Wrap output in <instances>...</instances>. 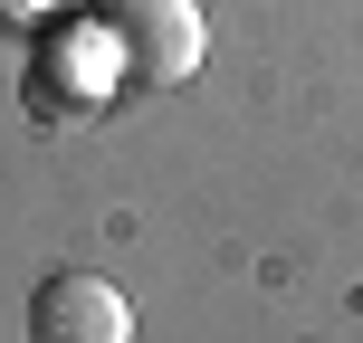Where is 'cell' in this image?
Instances as JSON below:
<instances>
[{
    "mask_svg": "<svg viewBox=\"0 0 363 343\" xmlns=\"http://www.w3.org/2000/svg\"><path fill=\"white\" fill-rule=\"evenodd\" d=\"M67 10H86V0H0V19H10V29H48V19H67Z\"/></svg>",
    "mask_w": 363,
    "mask_h": 343,
    "instance_id": "277c9868",
    "label": "cell"
},
{
    "mask_svg": "<svg viewBox=\"0 0 363 343\" xmlns=\"http://www.w3.org/2000/svg\"><path fill=\"white\" fill-rule=\"evenodd\" d=\"M29 343H134V306L115 277L57 267L29 286Z\"/></svg>",
    "mask_w": 363,
    "mask_h": 343,
    "instance_id": "3957f363",
    "label": "cell"
},
{
    "mask_svg": "<svg viewBox=\"0 0 363 343\" xmlns=\"http://www.w3.org/2000/svg\"><path fill=\"white\" fill-rule=\"evenodd\" d=\"M96 19L125 57V95H163L182 76H201V57H211L201 0H96Z\"/></svg>",
    "mask_w": 363,
    "mask_h": 343,
    "instance_id": "6da1fadb",
    "label": "cell"
},
{
    "mask_svg": "<svg viewBox=\"0 0 363 343\" xmlns=\"http://www.w3.org/2000/svg\"><path fill=\"white\" fill-rule=\"evenodd\" d=\"M29 95H48L57 115H86L125 95V57H115L106 19H48L29 38Z\"/></svg>",
    "mask_w": 363,
    "mask_h": 343,
    "instance_id": "7a4b0ae2",
    "label": "cell"
}]
</instances>
